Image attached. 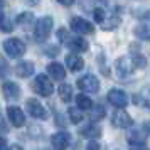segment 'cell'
<instances>
[{"instance_id": "7a4b0ae2", "label": "cell", "mask_w": 150, "mask_h": 150, "mask_svg": "<svg viewBox=\"0 0 150 150\" xmlns=\"http://www.w3.org/2000/svg\"><path fill=\"white\" fill-rule=\"evenodd\" d=\"M52 27H54V19H52V17L46 15V17L39 19L37 24H35V29H34L35 41L37 42L47 41V37L51 35V32H52Z\"/></svg>"}, {"instance_id": "4316f807", "label": "cell", "mask_w": 150, "mask_h": 150, "mask_svg": "<svg viewBox=\"0 0 150 150\" xmlns=\"http://www.w3.org/2000/svg\"><path fill=\"white\" fill-rule=\"evenodd\" d=\"M0 27H2V30H4V32H10V30H12V27H14V22L8 21L5 15H2V24H0Z\"/></svg>"}, {"instance_id": "9c48e42d", "label": "cell", "mask_w": 150, "mask_h": 150, "mask_svg": "<svg viewBox=\"0 0 150 150\" xmlns=\"http://www.w3.org/2000/svg\"><path fill=\"white\" fill-rule=\"evenodd\" d=\"M111 122L118 128H128V127H132L133 120H132V116L125 110H116L115 113H113V116H111Z\"/></svg>"}, {"instance_id": "1f68e13d", "label": "cell", "mask_w": 150, "mask_h": 150, "mask_svg": "<svg viewBox=\"0 0 150 150\" xmlns=\"http://www.w3.org/2000/svg\"><path fill=\"white\" fill-rule=\"evenodd\" d=\"M2 150H8V145H7V140L5 138L2 140Z\"/></svg>"}, {"instance_id": "4fadbf2b", "label": "cell", "mask_w": 150, "mask_h": 150, "mask_svg": "<svg viewBox=\"0 0 150 150\" xmlns=\"http://www.w3.org/2000/svg\"><path fill=\"white\" fill-rule=\"evenodd\" d=\"M135 35L138 39H143V41L150 39V14L138 22V25L135 27Z\"/></svg>"}, {"instance_id": "ac0fdd59", "label": "cell", "mask_w": 150, "mask_h": 150, "mask_svg": "<svg viewBox=\"0 0 150 150\" xmlns=\"http://www.w3.org/2000/svg\"><path fill=\"white\" fill-rule=\"evenodd\" d=\"M79 135L86 137V138H98V137H101V128L95 123H89V125H86L79 130Z\"/></svg>"}, {"instance_id": "52a82bcc", "label": "cell", "mask_w": 150, "mask_h": 150, "mask_svg": "<svg viewBox=\"0 0 150 150\" xmlns=\"http://www.w3.org/2000/svg\"><path fill=\"white\" fill-rule=\"evenodd\" d=\"M71 29L74 30L76 34H91L93 30H95V27H93V24L91 22H88L86 19H83V17H73L71 19Z\"/></svg>"}, {"instance_id": "7402d4cb", "label": "cell", "mask_w": 150, "mask_h": 150, "mask_svg": "<svg viewBox=\"0 0 150 150\" xmlns=\"http://www.w3.org/2000/svg\"><path fill=\"white\" fill-rule=\"evenodd\" d=\"M76 105H78V108L81 110H93V100L86 95H78L76 96Z\"/></svg>"}, {"instance_id": "603a6c76", "label": "cell", "mask_w": 150, "mask_h": 150, "mask_svg": "<svg viewBox=\"0 0 150 150\" xmlns=\"http://www.w3.org/2000/svg\"><path fill=\"white\" fill-rule=\"evenodd\" d=\"M15 22H17L22 29H27L29 25L34 22V15L30 14V12H22V14L17 17V21H15Z\"/></svg>"}, {"instance_id": "d6a6232c", "label": "cell", "mask_w": 150, "mask_h": 150, "mask_svg": "<svg viewBox=\"0 0 150 150\" xmlns=\"http://www.w3.org/2000/svg\"><path fill=\"white\" fill-rule=\"evenodd\" d=\"M10 150H24L21 147V145H12V147H10Z\"/></svg>"}, {"instance_id": "8fae6325", "label": "cell", "mask_w": 150, "mask_h": 150, "mask_svg": "<svg viewBox=\"0 0 150 150\" xmlns=\"http://www.w3.org/2000/svg\"><path fill=\"white\" fill-rule=\"evenodd\" d=\"M51 143H52L54 150H64L68 149V145L71 143V137L66 132H59V133H54L51 137Z\"/></svg>"}, {"instance_id": "cb8c5ba5", "label": "cell", "mask_w": 150, "mask_h": 150, "mask_svg": "<svg viewBox=\"0 0 150 150\" xmlns=\"http://www.w3.org/2000/svg\"><path fill=\"white\" fill-rule=\"evenodd\" d=\"M68 115H69V120L73 123H81L84 120V116H83V111L79 108H69L68 110Z\"/></svg>"}, {"instance_id": "f546056e", "label": "cell", "mask_w": 150, "mask_h": 150, "mask_svg": "<svg viewBox=\"0 0 150 150\" xmlns=\"http://www.w3.org/2000/svg\"><path fill=\"white\" fill-rule=\"evenodd\" d=\"M86 150H100V143L95 142V140H91V142L88 143V147H86Z\"/></svg>"}, {"instance_id": "f1b7e54d", "label": "cell", "mask_w": 150, "mask_h": 150, "mask_svg": "<svg viewBox=\"0 0 150 150\" xmlns=\"http://www.w3.org/2000/svg\"><path fill=\"white\" fill-rule=\"evenodd\" d=\"M46 54L51 56V57H56V56L59 54V47H57V46H56V47H54V46H51V47L46 49Z\"/></svg>"}, {"instance_id": "83f0119b", "label": "cell", "mask_w": 150, "mask_h": 150, "mask_svg": "<svg viewBox=\"0 0 150 150\" xmlns=\"http://www.w3.org/2000/svg\"><path fill=\"white\" fill-rule=\"evenodd\" d=\"M57 37H59V39H61V41L64 42V44H68V42H69V39H71V37H69V34L66 32V30H64V29H61V30H57Z\"/></svg>"}, {"instance_id": "4dcf8cb0", "label": "cell", "mask_w": 150, "mask_h": 150, "mask_svg": "<svg viewBox=\"0 0 150 150\" xmlns=\"http://www.w3.org/2000/svg\"><path fill=\"white\" fill-rule=\"evenodd\" d=\"M130 150H149V149H147V145L143 143V145H132Z\"/></svg>"}, {"instance_id": "e0dca14e", "label": "cell", "mask_w": 150, "mask_h": 150, "mask_svg": "<svg viewBox=\"0 0 150 150\" xmlns=\"http://www.w3.org/2000/svg\"><path fill=\"white\" fill-rule=\"evenodd\" d=\"M68 47L73 51V52H84V51H88L89 44L88 41H84L83 37H71L68 42Z\"/></svg>"}, {"instance_id": "d6986e66", "label": "cell", "mask_w": 150, "mask_h": 150, "mask_svg": "<svg viewBox=\"0 0 150 150\" xmlns=\"http://www.w3.org/2000/svg\"><path fill=\"white\" fill-rule=\"evenodd\" d=\"M66 64H68V68L71 69L73 73H76V71L83 69V66H84V61H83L81 56H78V54H69V56H66Z\"/></svg>"}, {"instance_id": "9a60e30c", "label": "cell", "mask_w": 150, "mask_h": 150, "mask_svg": "<svg viewBox=\"0 0 150 150\" xmlns=\"http://www.w3.org/2000/svg\"><path fill=\"white\" fill-rule=\"evenodd\" d=\"M14 71L19 78H29V76L34 73V62L32 61H21L14 68Z\"/></svg>"}, {"instance_id": "6da1fadb", "label": "cell", "mask_w": 150, "mask_h": 150, "mask_svg": "<svg viewBox=\"0 0 150 150\" xmlns=\"http://www.w3.org/2000/svg\"><path fill=\"white\" fill-rule=\"evenodd\" d=\"M145 57H142L140 54H135V56H123L120 59H116V74L120 79H127L132 76V73L135 71L137 68H143L145 66Z\"/></svg>"}, {"instance_id": "ffe728a7", "label": "cell", "mask_w": 150, "mask_h": 150, "mask_svg": "<svg viewBox=\"0 0 150 150\" xmlns=\"http://www.w3.org/2000/svg\"><path fill=\"white\" fill-rule=\"evenodd\" d=\"M127 140H128L130 145H143L145 143V135H143L142 130H133V132L128 133Z\"/></svg>"}, {"instance_id": "484cf974", "label": "cell", "mask_w": 150, "mask_h": 150, "mask_svg": "<svg viewBox=\"0 0 150 150\" xmlns=\"http://www.w3.org/2000/svg\"><path fill=\"white\" fill-rule=\"evenodd\" d=\"M105 17H106V12H105L101 7H95L93 8V19H95V22H98V24H105Z\"/></svg>"}, {"instance_id": "2e32d148", "label": "cell", "mask_w": 150, "mask_h": 150, "mask_svg": "<svg viewBox=\"0 0 150 150\" xmlns=\"http://www.w3.org/2000/svg\"><path fill=\"white\" fill-rule=\"evenodd\" d=\"M47 73L56 81H62L66 78V69L62 68V64H59V62H51L47 66Z\"/></svg>"}, {"instance_id": "7c38bea8", "label": "cell", "mask_w": 150, "mask_h": 150, "mask_svg": "<svg viewBox=\"0 0 150 150\" xmlns=\"http://www.w3.org/2000/svg\"><path fill=\"white\" fill-rule=\"evenodd\" d=\"M2 91H4V96H5V100H19L21 98V88H19V84H15L12 81H5L2 84Z\"/></svg>"}, {"instance_id": "8992f818", "label": "cell", "mask_w": 150, "mask_h": 150, "mask_svg": "<svg viewBox=\"0 0 150 150\" xmlns=\"http://www.w3.org/2000/svg\"><path fill=\"white\" fill-rule=\"evenodd\" d=\"M108 101L113 105V106H116L118 110H123L127 105H128V96H127V93L125 91H122V89H110L108 91Z\"/></svg>"}, {"instance_id": "30bf717a", "label": "cell", "mask_w": 150, "mask_h": 150, "mask_svg": "<svg viewBox=\"0 0 150 150\" xmlns=\"http://www.w3.org/2000/svg\"><path fill=\"white\" fill-rule=\"evenodd\" d=\"M7 116H8V120H10V123H12L14 127H22V125L25 123V115H24V111H22L19 106H8Z\"/></svg>"}, {"instance_id": "ba28073f", "label": "cell", "mask_w": 150, "mask_h": 150, "mask_svg": "<svg viewBox=\"0 0 150 150\" xmlns=\"http://www.w3.org/2000/svg\"><path fill=\"white\" fill-rule=\"evenodd\" d=\"M27 111L34 116V118H37V120H46V118H47V111H46V108H44V106L41 105V101L35 100V98L27 100Z\"/></svg>"}, {"instance_id": "277c9868", "label": "cell", "mask_w": 150, "mask_h": 150, "mask_svg": "<svg viewBox=\"0 0 150 150\" xmlns=\"http://www.w3.org/2000/svg\"><path fill=\"white\" fill-rule=\"evenodd\" d=\"M4 51L5 54H8L10 57H21L24 52H25V44L17 39V37H12V39H7L4 42Z\"/></svg>"}, {"instance_id": "3957f363", "label": "cell", "mask_w": 150, "mask_h": 150, "mask_svg": "<svg viewBox=\"0 0 150 150\" xmlns=\"http://www.w3.org/2000/svg\"><path fill=\"white\" fill-rule=\"evenodd\" d=\"M32 88H34V91L37 95L51 96L52 91H54V84H52V81L46 74H39V76H35L34 83H32Z\"/></svg>"}, {"instance_id": "44dd1931", "label": "cell", "mask_w": 150, "mask_h": 150, "mask_svg": "<svg viewBox=\"0 0 150 150\" xmlns=\"http://www.w3.org/2000/svg\"><path fill=\"white\" fill-rule=\"evenodd\" d=\"M59 98L64 103H69L73 100V86L69 83H62L61 86H59Z\"/></svg>"}, {"instance_id": "5bb4252c", "label": "cell", "mask_w": 150, "mask_h": 150, "mask_svg": "<svg viewBox=\"0 0 150 150\" xmlns=\"http://www.w3.org/2000/svg\"><path fill=\"white\" fill-rule=\"evenodd\" d=\"M133 103L145 110H150V86L140 89L137 95H133Z\"/></svg>"}, {"instance_id": "d4e9b609", "label": "cell", "mask_w": 150, "mask_h": 150, "mask_svg": "<svg viewBox=\"0 0 150 150\" xmlns=\"http://www.w3.org/2000/svg\"><path fill=\"white\" fill-rule=\"evenodd\" d=\"M103 116H105V108L101 105H95V108L91 110V120L98 122V120H101Z\"/></svg>"}, {"instance_id": "5b68a950", "label": "cell", "mask_w": 150, "mask_h": 150, "mask_svg": "<svg viewBox=\"0 0 150 150\" xmlns=\"http://www.w3.org/2000/svg\"><path fill=\"white\" fill-rule=\"evenodd\" d=\"M78 88L84 93H98L100 91V81L95 74H84L78 79Z\"/></svg>"}]
</instances>
